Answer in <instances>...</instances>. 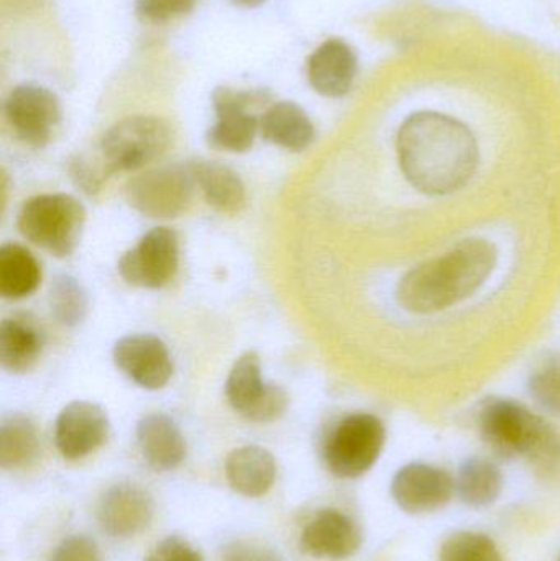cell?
Here are the masks:
<instances>
[{
    "label": "cell",
    "mask_w": 560,
    "mask_h": 561,
    "mask_svg": "<svg viewBox=\"0 0 560 561\" xmlns=\"http://www.w3.org/2000/svg\"><path fill=\"white\" fill-rule=\"evenodd\" d=\"M180 263V240L168 227H157L124 253L118 273L125 283L144 289H160L174 278Z\"/></svg>",
    "instance_id": "10"
},
{
    "label": "cell",
    "mask_w": 560,
    "mask_h": 561,
    "mask_svg": "<svg viewBox=\"0 0 560 561\" xmlns=\"http://www.w3.org/2000/svg\"><path fill=\"white\" fill-rule=\"evenodd\" d=\"M229 2L239 7V9H256V7L263 5L266 0H229Z\"/></svg>",
    "instance_id": "34"
},
{
    "label": "cell",
    "mask_w": 560,
    "mask_h": 561,
    "mask_svg": "<svg viewBox=\"0 0 560 561\" xmlns=\"http://www.w3.org/2000/svg\"><path fill=\"white\" fill-rule=\"evenodd\" d=\"M69 176L72 183L84 191L85 194H98L104 186L105 181L112 176L107 164L102 160L99 151L94 153H79L69 161Z\"/></svg>",
    "instance_id": "29"
},
{
    "label": "cell",
    "mask_w": 560,
    "mask_h": 561,
    "mask_svg": "<svg viewBox=\"0 0 560 561\" xmlns=\"http://www.w3.org/2000/svg\"><path fill=\"white\" fill-rule=\"evenodd\" d=\"M88 294L78 279L61 275L53 280L49 289V307L53 317L61 325L76 327L88 313Z\"/></svg>",
    "instance_id": "26"
},
{
    "label": "cell",
    "mask_w": 560,
    "mask_h": 561,
    "mask_svg": "<svg viewBox=\"0 0 560 561\" xmlns=\"http://www.w3.org/2000/svg\"><path fill=\"white\" fill-rule=\"evenodd\" d=\"M49 561H102L101 550L85 536H69L53 550Z\"/></svg>",
    "instance_id": "32"
},
{
    "label": "cell",
    "mask_w": 560,
    "mask_h": 561,
    "mask_svg": "<svg viewBox=\"0 0 560 561\" xmlns=\"http://www.w3.org/2000/svg\"><path fill=\"white\" fill-rule=\"evenodd\" d=\"M529 394L545 411L560 415V355H551L533 371Z\"/></svg>",
    "instance_id": "28"
},
{
    "label": "cell",
    "mask_w": 560,
    "mask_h": 561,
    "mask_svg": "<svg viewBox=\"0 0 560 561\" xmlns=\"http://www.w3.org/2000/svg\"><path fill=\"white\" fill-rule=\"evenodd\" d=\"M226 396L233 411L259 424L282 417L289 404L282 386L270 385L262 378V363L255 352L243 353L233 363L226 381Z\"/></svg>",
    "instance_id": "9"
},
{
    "label": "cell",
    "mask_w": 560,
    "mask_h": 561,
    "mask_svg": "<svg viewBox=\"0 0 560 561\" xmlns=\"http://www.w3.org/2000/svg\"><path fill=\"white\" fill-rule=\"evenodd\" d=\"M7 122L20 140L43 148L61 122V105L55 92L33 82L15 85L3 105Z\"/></svg>",
    "instance_id": "11"
},
{
    "label": "cell",
    "mask_w": 560,
    "mask_h": 561,
    "mask_svg": "<svg viewBox=\"0 0 560 561\" xmlns=\"http://www.w3.org/2000/svg\"><path fill=\"white\" fill-rule=\"evenodd\" d=\"M197 0H137V13L151 23H167L190 15Z\"/></svg>",
    "instance_id": "30"
},
{
    "label": "cell",
    "mask_w": 560,
    "mask_h": 561,
    "mask_svg": "<svg viewBox=\"0 0 560 561\" xmlns=\"http://www.w3.org/2000/svg\"><path fill=\"white\" fill-rule=\"evenodd\" d=\"M190 163L144 171L125 186L130 207L150 219H174L186 213L196 191Z\"/></svg>",
    "instance_id": "8"
},
{
    "label": "cell",
    "mask_w": 560,
    "mask_h": 561,
    "mask_svg": "<svg viewBox=\"0 0 560 561\" xmlns=\"http://www.w3.org/2000/svg\"><path fill=\"white\" fill-rule=\"evenodd\" d=\"M560 561V560H559Z\"/></svg>",
    "instance_id": "35"
},
{
    "label": "cell",
    "mask_w": 560,
    "mask_h": 561,
    "mask_svg": "<svg viewBox=\"0 0 560 561\" xmlns=\"http://www.w3.org/2000/svg\"><path fill=\"white\" fill-rule=\"evenodd\" d=\"M39 437L35 424L23 414H10L0 424V467L20 470L38 458Z\"/></svg>",
    "instance_id": "24"
},
{
    "label": "cell",
    "mask_w": 560,
    "mask_h": 561,
    "mask_svg": "<svg viewBox=\"0 0 560 561\" xmlns=\"http://www.w3.org/2000/svg\"><path fill=\"white\" fill-rule=\"evenodd\" d=\"M361 546L357 524L338 510L319 511L301 534V549L315 559H351Z\"/></svg>",
    "instance_id": "17"
},
{
    "label": "cell",
    "mask_w": 560,
    "mask_h": 561,
    "mask_svg": "<svg viewBox=\"0 0 560 561\" xmlns=\"http://www.w3.org/2000/svg\"><path fill=\"white\" fill-rule=\"evenodd\" d=\"M220 561H282L272 549L250 540H233L220 552Z\"/></svg>",
    "instance_id": "33"
},
{
    "label": "cell",
    "mask_w": 560,
    "mask_h": 561,
    "mask_svg": "<svg viewBox=\"0 0 560 561\" xmlns=\"http://www.w3.org/2000/svg\"><path fill=\"white\" fill-rule=\"evenodd\" d=\"M111 431L101 405L75 401L59 412L55 424V445L66 460H81L105 444Z\"/></svg>",
    "instance_id": "14"
},
{
    "label": "cell",
    "mask_w": 560,
    "mask_h": 561,
    "mask_svg": "<svg viewBox=\"0 0 560 561\" xmlns=\"http://www.w3.org/2000/svg\"><path fill=\"white\" fill-rule=\"evenodd\" d=\"M397 151L404 178L427 196L462 190L479 167L476 135L439 112L411 114L398 130Z\"/></svg>",
    "instance_id": "1"
},
{
    "label": "cell",
    "mask_w": 560,
    "mask_h": 561,
    "mask_svg": "<svg viewBox=\"0 0 560 561\" xmlns=\"http://www.w3.org/2000/svg\"><path fill=\"white\" fill-rule=\"evenodd\" d=\"M495 245L470 239L437 259L408 272L397 287V300L418 316L441 312L472 296L496 266Z\"/></svg>",
    "instance_id": "2"
},
{
    "label": "cell",
    "mask_w": 560,
    "mask_h": 561,
    "mask_svg": "<svg viewBox=\"0 0 560 561\" xmlns=\"http://www.w3.org/2000/svg\"><path fill=\"white\" fill-rule=\"evenodd\" d=\"M503 474L495 463L483 458H469L459 468L456 491L460 501L470 507H487L499 500Z\"/></svg>",
    "instance_id": "25"
},
{
    "label": "cell",
    "mask_w": 560,
    "mask_h": 561,
    "mask_svg": "<svg viewBox=\"0 0 560 561\" xmlns=\"http://www.w3.org/2000/svg\"><path fill=\"white\" fill-rule=\"evenodd\" d=\"M173 130L164 118L132 115L117 122L99 141L98 151L112 174L137 171L167 153Z\"/></svg>",
    "instance_id": "5"
},
{
    "label": "cell",
    "mask_w": 560,
    "mask_h": 561,
    "mask_svg": "<svg viewBox=\"0 0 560 561\" xmlns=\"http://www.w3.org/2000/svg\"><path fill=\"white\" fill-rule=\"evenodd\" d=\"M260 135L270 144L289 151H305L315 141L316 130L305 108L296 102L268 105L260 117Z\"/></svg>",
    "instance_id": "20"
},
{
    "label": "cell",
    "mask_w": 560,
    "mask_h": 561,
    "mask_svg": "<svg viewBox=\"0 0 560 561\" xmlns=\"http://www.w3.org/2000/svg\"><path fill=\"white\" fill-rule=\"evenodd\" d=\"M85 209L69 194H42L23 204L19 230L33 245L65 259L81 240Z\"/></svg>",
    "instance_id": "4"
},
{
    "label": "cell",
    "mask_w": 560,
    "mask_h": 561,
    "mask_svg": "<svg viewBox=\"0 0 560 561\" xmlns=\"http://www.w3.org/2000/svg\"><path fill=\"white\" fill-rule=\"evenodd\" d=\"M42 280L38 260L19 243H5L0 249V294L19 300L35 293Z\"/></svg>",
    "instance_id": "23"
},
{
    "label": "cell",
    "mask_w": 560,
    "mask_h": 561,
    "mask_svg": "<svg viewBox=\"0 0 560 561\" xmlns=\"http://www.w3.org/2000/svg\"><path fill=\"white\" fill-rule=\"evenodd\" d=\"M226 478L229 486L242 496H265L275 483V458L256 445L236 448L227 457Z\"/></svg>",
    "instance_id": "19"
},
{
    "label": "cell",
    "mask_w": 560,
    "mask_h": 561,
    "mask_svg": "<svg viewBox=\"0 0 560 561\" xmlns=\"http://www.w3.org/2000/svg\"><path fill=\"white\" fill-rule=\"evenodd\" d=\"M456 493V481L447 471L426 463L401 468L391 481V496L408 514H430L443 510Z\"/></svg>",
    "instance_id": "12"
},
{
    "label": "cell",
    "mask_w": 560,
    "mask_h": 561,
    "mask_svg": "<svg viewBox=\"0 0 560 561\" xmlns=\"http://www.w3.org/2000/svg\"><path fill=\"white\" fill-rule=\"evenodd\" d=\"M155 504L148 491L134 483L108 488L98 507L102 530L114 539H132L150 527Z\"/></svg>",
    "instance_id": "15"
},
{
    "label": "cell",
    "mask_w": 560,
    "mask_h": 561,
    "mask_svg": "<svg viewBox=\"0 0 560 561\" xmlns=\"http://www.w3.org/2000/svg\"><path fill=\"white\" fill-rule=\"evenodd\" d=\"M196 186L210 206L220 213L237 214L245 207V184L236 171L219 161H190Z\"/></svg>",
    "instance_id": "22"
},
{
    "label": "cell",
    "mask_w": 560,
    "mask_h": 561,
    "mask_svg": "<svg viewBox=\"0 0 560 561\" xmlns=\"http://www.w3.org/2000/svg\"><path fill=\"white\" fill-rule=\"evenodd\" d=\"M358 72L357 53L344 39L329 38L318 46L306 62L309 85L329 99L351 92Z\"/></svg>",
    "instance_id": "16"
},
{
    "label": "cell",
    "mask_w": 560,
    "mask_h": 561,
    "mask_svg": "<svg viewBox=\"0 0 560 561\" xmlns=\"http://www.w3.org/2000/svg\"><path fill=\"white\" fill-rule=\"evenodd\" d=\"M114 363L140 388L157 391L173 376V359L168 346L150 333L122 336L114 346Z\"/></svg>",
    "instance_id": "13"
},
{
    "label": "cell",
    "mask_w": 560,
    "mask_h": 561,
    "mask_svg": "<svg viewBox=\"0 0 560 561\" xmlns=\"http://www.w3.org/2000/svg\"><path fill=\"white\" fill-rule=\"evenodd\" d=\"M137 440L148 467L160 473L174 470L186 458V440L168 415H145L137 425Z\"/></svg>",
    "instance_id": "18"
},
{
    "label": "cell",
    "mask_w": 560,
    "mask_h": 561,
    "mask_svg": "<svg viewBox=\"0 0 560 561\" xmlns=\"http://www.w3.org/2000/svg\"><path fill=\"white\" fill-rule=\"evenodd\" d=\"M43 345L45 333L28 316L10 317L0 325V363L7 371H30L38 362Z\"/></svg>",
    "instance_id": "21"
},
{
    "label": "cell",
    "mask_w": 560,
    "mask_h": 561,
    "mask_svg": "<svg viewBox=\"0 0 560 561\" xmlns=\"http://www.w3.org/2000/svg\"><path fill=\"white\" fill-rule=\"evenodd\" d=\"M272 95L262 89H214L213 105L217 121L207 130L209 147L229 153H245L260 134V117L253 108L265 107Z\"/></svg>",
    "instance_id": "7"
},
{
    "label": "cell",
    "mask_w": 560,
    "mask_h": 561,
    "mask_svg": "<svg viewBox=\"0 0 560 561\" xmlns=\"http://www.w3.org/2000/svg\"><path fill=\"white\" fill-rule=\"evenodd\" d=\"M439 561H505L489 536L456 533L443 543Z\"/></svg>",
    "instance_id": "27"
},
{
    "label": "cell",
    "mask_w": 560,
    "mask_h": 561,
    "mask_svg": "<svg viewBox=\"0 0 560 561\" xmlns=\"http://www.w3.org/2000/svg\"><path fill=\"white\" fill-rule=\"evenodd\" d=\"M384 422L372 414H352L342 419L324 445L329 471L342 480H354L367 473L384 450Z\"/></svg>",
    "instance_id": "6"
},
{
    "label": "cell",
    "mask_w": 560,
    "mask_h": 561,
    "mask_svg": "<svg viewBox=\"0 0 560 561\" xmlns=\"http://www.w3.org/2000/svg\"><path fill=\"white\" fill-rule=\"evenodd\" d=\"M144 561H206L203 553L180 536H170L158 542Z\"/></svg>",
    "instance_id": "31"
},
{
    "label": "cell",
    "mask_w": 560,
    "mask_h": 561,
    "mask_svg": "<svg viewBox=\"0 0 560 561\" xmlns=\"http://www.w3.org/2000/svg\"><path fill=\"white\" fill-rule=\"evenodd\" d=\"M480 435L502 458H526L545 483L560 484V434L510 399H489L479 412Z\"/></svg>",
    "instance_id": "3"
}]
</instances>
